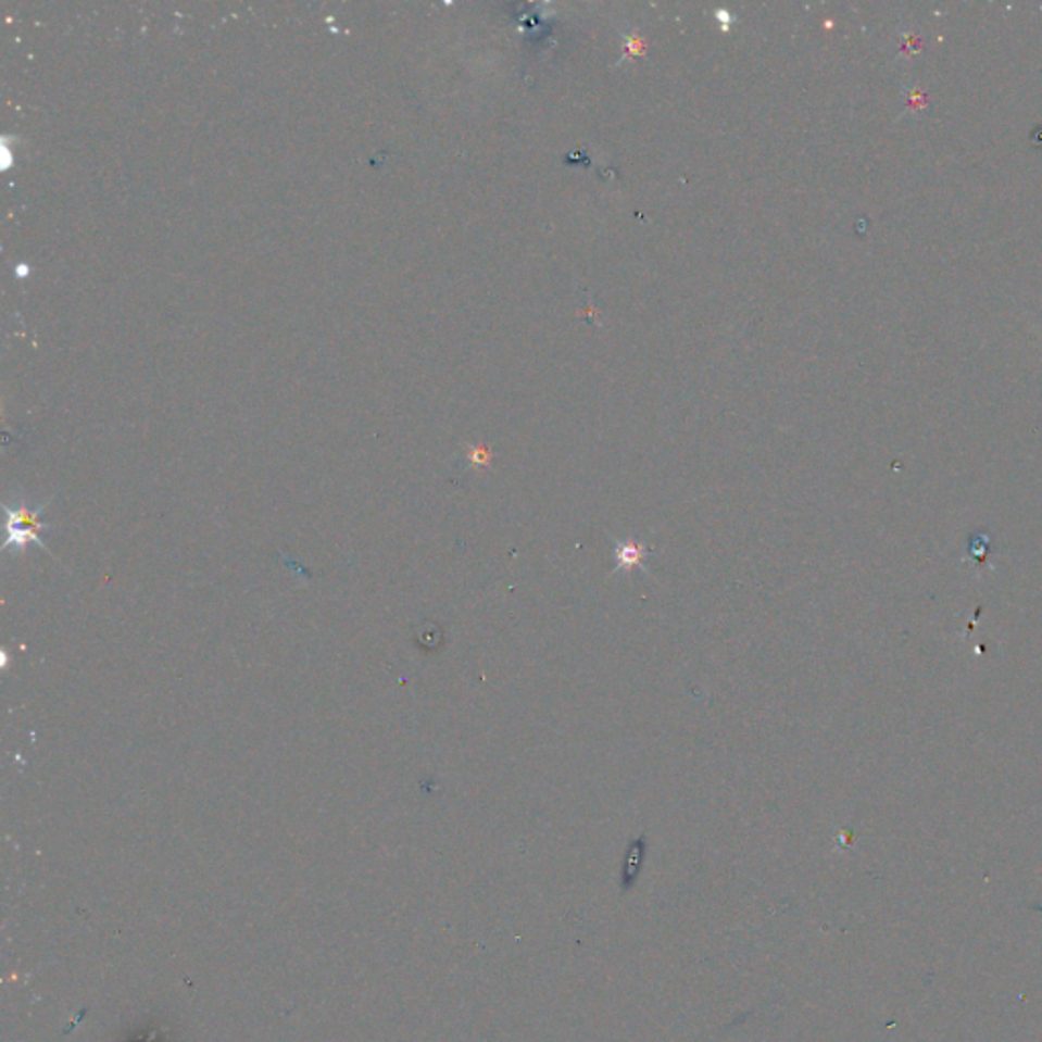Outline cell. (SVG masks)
I'll list each match as a JSON object with an SVG mask.
<instances>
[{
    "mask_svg": "<svg viewBox=\"0 0 1042 1042\" xmlns=\"http://www.w3.org/2000/svg\"><path fill=\"white\" fill-rule=\"evenodd\" d=\"M43 507L46 505H39L37 510H29L25 505H18V507L4 505V510H7L4 550H11V552L18 554L32 542L41 545L43 550H48V545L43 544V540L39 538V529L43 528V524L39 522V515L43 512Z\"/></svg>",
    "mask_w": 1042,
    "mask_h": 1042,
    "instance_id": "1",
    "label": "cell"
},
{
    "mask_svg": "<svg viewBox=\"0 0 1042 1042\" xmlns=\"http://www.w3.org/2000/svg\"><path fill=\"white\" fill-rule=\"evenodd\" d=\"M615 568L613 573L617 570H631V568H642L645 570V558L648 554L652 552L648 545L642 544V542H633V540H626V542H615Z\"/></svg>",
    "mask_w": 1042,
    "mask_h": 1042,
    "instance_id": "2",
    "label": "cell"
}]
</instances>
